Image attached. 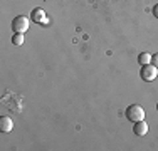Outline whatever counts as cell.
Returning a JSON list of instances; mask_svg holds the SVG:
<instances>
[{"instance_id":"obj_1","label":"cell","mask_w":158,"mask_h":151,"mask_svg":"<svg viewBox=\"0 0 158 151\" xmlns=\"http://www.w3.org/2000/svg\"><path fill=\"white\" fill-rule=\"evenodd\" d=\"M126 118H128V121H133V123H136V121H143V119H145V109H143L140 104L128 106Z\"/></svg>"},{"instance_id":"obj_2","label":"cell","mask_w":158,"mask_h":151,"mask_svg":"<svg viewBox=\"0 0 158 151\" xmlns=\"http://www.w3.org/2000/svg\"><path fill=\"white\" fill-rule=\"evenodd\" d=\"M29 29V18L25 15H17L12 20V30L14 34H25Z\"/></svg>"},{"instance_id":"obj_3","label":"cell","mask_w":158,"mask_h":151,"mask_svg":"<svg viewBox=\"0 0 158 151\" xmlns=\"http://www.w3.org/2000/svg\"><path fill=\"white\" fill-rule=\"evenodd\" d=\"M140 76H141L143 81H146V82L155 81L156 76H158V67H156V66H153V64H146V66H141Z\"/></svg>"},{"instance_id":"obj_4","label":"cell","mask_w":158,"mask_h":151,"mask_svg":"<svg viewBox=\"0 0 158 151\" xmlns=\"http://www.w3.org/2000/svg\"><path fill=\"white\" fill-rule=\"evenodd\" d=\"M133 133L136 136H145L146 133H148V124H146V121H136L133 126Z\"/></svg>"},{"instance_id":"obj_5","label":"cell","mask_w":158,"mask_h":151,"mask_svg":"<svg viewBox=\"0 0 158 151\" xmlns=\"http://www.w3.org/2000/svg\"><path fill=\"white\" fill-rule=\"evenodd\" d=\"M14 128V121L9 118V116H2L0 118V131L2 133H10Z\"/></svg>"},{"instance_id":"obj_6","label":"cell","mask_w":158,"mask_h":151,"mask_svg":"<svg viewBox=\"0 0 158 151\" xmlns=\"http://www.w3.org/2000/svg\"><path fill=\"white\" fill-rule=\"evenodd\" d=\"M32 20L35 22H46V12L42 9H34L32 10Z\"/></svg>"},{"instance_id":"obj_7","label":"cell","mask_w":158,"mask_h":151,"mask_svg":"<svg viewBox=\"0 0 158 151\" xmlns=\"http://www.w3.org/2000/svg\"><path fill=\"white\" fill-rule=\"evenodd\" d=\"M138 62H140V66H146V64L152 62V54H148V52H141L140 55H138Z\"/></svg>"},{"instance_id":"obj_8","label":"cell","mask_w":158,"mask_h":151,"mask_svg":"<svg viewBox=\"0 0 158 151\" xmlns=\"http://www.w3.org/2000/svg\"><path fill=\"white\" fill-rule=\"evenodd\" d=\"M24 34H14V37H12V44L14 45H22L24 44Z\"/></svg>"},{"instance_id":"obj_9","label":"cell","mask_w":158,"mask_h":151,"mask_svg":"<svg viewBox=\"0 0 158 151\" xmlns=\"http://www.w3.org/2000/svg\"><path fill=\"white\" fill-rule=\"evenodd\" d=\"M152 64H153V66H156V67H158V54L152 55Z\"/></svg>"},{"instance_id":"obj_10","label":"cell","mask_w":158,"mask_h":151,"mask_svg":"<svg viewBox=\"0 0 158 151\" xmlns=\"http://www.w3.org/2000/svg\"><path fill=\"white\" fill-rule=\"evenodd\" d=\"M153 15H155V17L158 18V3H156L155 7H153Z\"/></svg>"},{"instance_id":"obj_11","label":"cell","mask_w":158,"mask_h":151,"mask_svg":"<svg viewBox=\"0 0 158 151\" xmlns=\"http://www.w3.org/2000/svg\"><path fill=\"white\" fill-rule=\"evenodd\" d=\"M156 109H158V104H156Z\"/></svg>"}]
</instances>
